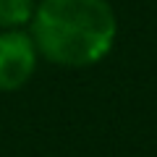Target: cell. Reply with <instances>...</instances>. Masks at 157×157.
I'll use <instances>...</instances> for the list:
<instances>
[{
	"instance_id": "7a4b0ae2",
	"label": "cell",
	"mask_w": 157,
	"mask_h": 157,
	"mask_svg": "<svg viewBox=\"0 0 157 157\" xmlns=\"http://www.w3.org/2000/svg\"><path fill=\"white\" fill-rule=\"evenodd\" d=\"M37 68V45L18 29L0 34V89L13 92L29 81Z\"/></svg>"
},
{
	"instance_id": "3957f363",
	"label": "cell",
	"mask_w": 157,
	"mask_h": 157,
	"mask_svg": "<svg viewBox=\"0 0 157 157\" xmlns=\"http://www.w3.org/2000/svg\"><path fill=\"white\" fill-rule=\"evenodd\" d=\"M34 13L32 0H0V29H16Z\"/></svg>"
},
{
	"instance_id": "6da1fadb",
	"label": "cell",
	"mask_w": 157,
	"mask_h": 157,
	"mask_svg": "<svg viewBox=\"0 0 157 157\" xmlns=\"http://www.w3.org/2000/svg\"><path fill=\"white\" fill-rule=\"evenodd\" d=\"M115 13L107 0H42L32 13L39 52L60 66H92L113 50Z\"/></svg>"
}]
</instances>
